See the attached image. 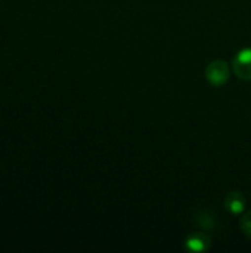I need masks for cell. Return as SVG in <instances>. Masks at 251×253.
Listing matches in <instances>:
<instances>
[{"label": "cell", "mask_w": 251, "mask_h": 253, "mask_svg": "<svg viewBox=\"0 0 251 253\" xmlns=\"http://www.w3.org/2000/svg\"><path fill=\"white\" fill-rule=\"evenodd\" d=\"M194 222L197 227H200L203 230L213 231L217 225V218H216V213H213L210 209H203L195 215Z\"/></svg>", "instance_id": "cell-4"}, {"label": "cell", "mask_w": 251, "mask_h": 253, "mask_svg": "<svg viewBox=\"0 0 251 253\" xmlns=\"http://www.w3.org/2000/svg\"><path fill=\"white\" fill-rule=\"evenodd\" d=\"M235 74L243 80H251V47L240 50L232 62Z\"/></svg>", "instance_id": "cell-2"}, {"label": "cell", "mask_w": 251, "mask_h": 253, "mask_svg": "<svg viewBox=\"0 0 251 253\" xmlns=\"http://www.w3.org/2000/svg\"><path fill=\"white\" fill-rule=\"evenodd\" d=\"M241 228H243V231L251 239V211L241 219Z\"/></svg>", "instance_id": "cell-6"}, {"label": "cell", "mask_w": 251, "mask_h": 253, "mask_svg": "<svg viewBox=\"0 0 251 253\" xmlns=\"http://www.w3.org/2000/svg\"><path fill=\"white\" fill-rule=\"evenodd\" d=\"M225 206L226 209L234 213V215H238L244 211L246 208V197L243 196V193L240 191H232L226 196L225 199Z\"/></svg>", "instance_id": "cell-5"}, {"label": "cell", "mask_w": 251, "mask_h": 253, "mask_svg": "<svg viewBox=\"0 0 251 253\" xmlns=\"http://www.w3.org/2000/svg\"><path fill=\"white\" fill-rule=\"evenodd\" d=\"M210 245H212V239L203 231L194 233L186 239V248L188 251L192 252H206L210 248Z\"/></svg>", "instance_id": "cell-3"}, {"label": "cell", "mask_w": 251, "mask_h": 253, "mask_svg": "<svg viewBox=\"0 0 251 253\" xmlns=\"http://www.w3.org/2000/svg\"><path fill=\"white\" fill-rule=\"evenodd\" d=\"M206 77L209 80V83L212 86H222L228 82L229 79V67L225 61L222 59H216L213 62L209 64L207 70H206Z\"/></svg>", "instance_id": "cell-1"}]
</instances>
